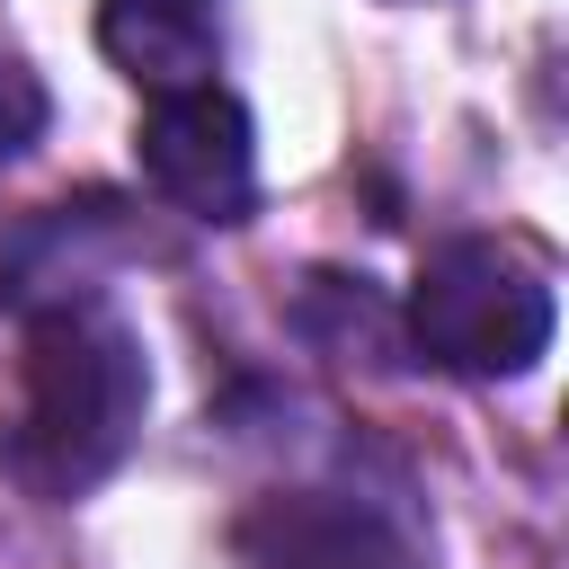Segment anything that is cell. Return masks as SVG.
<instances>
[{
	"label": "cell",
	"mask_w": 569,
	"mask_h": 569,
	"mask_svg": "<svg viewBox=\"0 0 569 569\" xmlns=\"http://www.w3.org/2000/svg\"><path fill=\"white\" fill-rule=\"evenodd\" d=\"M551 276L498 240H445L409 284V347L471 382H516L551 356Z\"/></svg>",
	"instance_id": "cell-2"
},
{
	"label": "cell",
	"mask_w": 569,
	"mask_h": 569,
	"mask_svg": "<svg viewBox=\"0 0 569 569\" xmlns=\"http://www.w3.org/2000/svg\"><path fill=\"white\" fill-rule=\"evenodd\" d=\"M44 116H53V98H44V80L27 71V62H0V169L44 133Z\"/></svg>",
	"instance_id": "cell-6"
},
{
	"label": "cell",
	"mask_w": 569,
	"mask_h": 569,
	"mask_svg": "<svg viewBox=\"0 0 569 569\" xmlns=\"http://www.w3.org/2000/svg\"><path fill=\"white\" fill-rule=\"evenodd\" d=\"M142 409H151L142 338L98 302H53L36 311L27 356H18V409L0 427V471L27 498H80L133 453Z\"/></svg>",
	"instance_id": "cell-1"
},
{
	"label": "cell",
	"mask_w": 569,
	"mask_h": 569,
	"mask_svg": "<svg viewBox=\"0 0 569 569\" xmlns=\"http://www.w3.org/2000/svg\"><path fill=\"white\" fill-rule=\"evenodd\" d=\"M98 53L151 98L204 89L222 62V0H98Z\"/></svg>",
	"instance_id": "cell-5"
},
{
	"label": "cell",
	"mask_w": 569,
	"mask_h": 569,
	"mask_svg": "<svg viewBox=\"0 0 569 569\" xmlns=\"http://www.w3.org/2000/svg\"><path fill=\"white\" fill-rule=\"evenodd\" d=\"M133 160L196 222H249V204H258V133H249V107L222 80L151 98L142 124H133Z\"/></svg>",
	"instance_id": "cell-3"
},
{
	"label": "cell",
	"mask_w": 569,
	"mask_h": 569,
	"mask_svg": "<svg viewBox=\"0 0 569 569\" xmlns=\"http://www.w3.org/2000/svg\"><path fill=\"white\" fill-rule=\"evenodd\" d=\"M231 560L240 569H418L400 525H382L373 507H356L338 489L249 498L240 525H231Z\"/></svg>",
	"instance_id": "cell-4"
}]
</instances>
